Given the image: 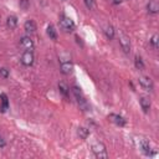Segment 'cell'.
Returning a JSON list of instances; mask_svg holds the SVG:
<instances>
[{
  "label": "cell",
  "instance_id": "1",
  "mask_svg": "<svg viewBox=\"0 0 159 159\" xmlns=\"http://www.w3.org/2000/svg\"><path fill=\"white\" fill-rule=\"evenodd\" d=\"M92 150L97 158H107L108 157L107 152H106V147L102 143H96V144L92 147Z\"/></svg>",
  "mask_w": 159,
  "mask_h": 159
},
{
  "label": "cell",
  "instance_id": "2",
  "mask_svg": "<svg viewBox=\"0 0 159 159\" xmlns=\"http://www.w3.org/2000/svg\"><path fill=\"white\" fill-rule=\"evenodd\" d=\"M60 26H61V29H63L65 31H72L75 29V23H73L70 18L62 16L60 20Z\"/></svg>",
  "mask_w": 159,
  "mask_h": 159
},
{
  "label": "cell",
  "instance_id": "3",
  "mask_svg": "<svg viewBox=\"0 0 159 159\" xmlns=\"http://www.w3.org/2000/svg\"><path fill=\"white\" fill-rule=\"evenodd\" d=\"M34 60H35V57H34V54L31 52V50L25 51L23 56H21V62L25 66H31L34 63Z\"/></svg>",
  "mask_w": 159,
  "mask_h": 159
},
{
  "label": "cell",
  "instance_id": "4",
  "mask_svg": "<svg viewBox=\"0 0 159 159\" xmlns=\"http://www.w3.org/2000/svg\"><path fill=\"white\" fill-rule=\"evenodd\" d=\"M119 44L122 46V49L126 54H129L131 51V42H129V39L127 38L124 34H119Z\"/></svg>",
  "mask_w": 159,
  "mask_h": 159
},
{
  "label": "cell",
  "instance_id": "5",
  "mask_svg": "<svg viewBox=\"0 0 159 159\" xmlns=\"http://www.w3.org/2000/svg\"><path fill=\"white\" fill-rule=\"evenodd\" d=\"M20 45L23 46L25 50H33L34 42H33V40L29 38V36H23V38L20 39Z\"/></svg>",
  "mask_w": 159,
  "mask_h": 159
},
{
  "label": "cell",
  "instance_id": "6",
  "mask_svg": "<svg viewBox=\"0 0 159 159\" xmlns=\"http://www.w3.org/2000/svg\"><path fill=\"white\" fill-rule=\"evenodd\" d=\"M139 83H141V86L147 89V91H152L153 89V82H152V80L149 77H141L139 78Z\"/></svg>",
  "mask_w": 159,
  "mask_h": 159
},
{
  "label": "cell",
  "instance_id": "7",
  "mask_svg": "<svg viewBox=\"0 0 159 159\" xmlns=\"http://www.w3.org/2000/svg\"><path fill=\"white\" fill-rule=\"evenodd\" d=\"M73 70V65L70 61H66V62H62L61 63V72L63 75H70Z\"/></svg>",
  "mask_w": 159,
  "mask_h": 159
},
{
  "label": "cell",
  "instance_id": "8",
  "mask_svg": "<svg viewBox=\"0 0 159 159\" xmlns=\"http://www.w3.org/2000/svg\"><path fill=\"white\" fill-rule=\"evenodd\" d=\"M147 9H148V11L149 13L157 14L159 11V3L157 1V0H150V1L148 3V5H147Z\"/></svg>",
  "mask_w": 159,
  "mask_h": 159
},
{
  "label": "cell",
  "instance_id": "9",
  "mask_svg": "<svg viewBox=\"0 0 159 159\" xmlns=\"http://www.w3.org/2000/svg\"><path fill=\"white\" fill-rule=\"evenodd\" d=\"M139 148L142 149V152L144 153L146 155H149L150 154V147H149V143L144 139H141L139 141Z\"/></svg>",
  "mask_w": 159,
  "mask_h": 159
},
{
  "label": "cell",
  "instance_id": "10",
  "mask_svg": "<svg viewBox=\"0 0 159 159\" xmlns=\"http://www.w3.org/2000/svg\"><path fill=\"white\" fill-rule=\"evenodd\" d=\"M24 29L25 31H28V33H35L36 31V24L34 20H28L24 25Z\"/></svg>",
  "mask_w": 159,
  "mask_h": 159
},
{
  "label": "cell",
  "instance_id": "11",
  "mask_svg": "<svg viewBox=\"0 0 159 159\" xmlns=\"http://www.w3.org/2000/svg\"><path fill=\"white\" fill-rule=\"evenodd\" d=\"M139 103H141V107H142V109L144 111V112H148V111L150 109V101H149V98L142 97L141 101H139Z\"/></svg>",
  "mask_w": 159,
  "mask_h": 159
},
{
  "label": "cell",
  "instance_id": "12",
  "mask_svg": "<svg viewBox=\"0 0 159 159\" xmlns=\"http://www.w3.org/2000/svg\"><path fill=\"white\" fill-rule=\"evenodd\" d=\"M109 117L112 118V121H113L117 126H124V124H126V119L122 117V116H118V114H111Z\"/></svg>",
  "mask_w": 159,
  "mask_h": 159
},
{
  "label": "cell",
  "instance_id": "13",
  "mask_svg": "<svg viewBox=\"0 0 159 159\" xmlns=\"http://www.w3.org/2000/svg\"><path fill=\"white\" fill-rule=\"evenodd\" d=\"M6 25L9 29H15L18 25V19L16 16H14V15H11V16H9L8 20H6Z\"/></svg>",
  "mask_w": 159,
  "mask_h": 159
},
{
  "label": "cell",
  "instance_id": "14",
  "mask_svg": "<svg viewBox=\"0 0 159 159\" xmlns=\"http://www.w3.org/2000/svg\"><path fill=\"white\" fill-rule=\"evenodd\" d=\"M104 35L108 40H112L114 38V29L112 26H107V28L104 29Z\"/></svg>",
  "mask_w": 159,
  "mask_h": 159
},
{
  "label": "cell",
  "instance_id": "15",
  "mask_svg": "<svg viewBox=\"0 0 159 159\" xmlns=\"http://www.w3.org/2000/svg\"><path fill=\"white\" fill-rule=\"evenodd\" d=\"M47 35L50 36V39L52 40H57V34H56V30L52 25H49V28H47Z\"/></svg>",
  "mask_w": 159,
  "mask_h": 159
},
{
  "label": "cell",
  "instance_id": "16",
  "mask_svg": "<svg viewBox=\"0 0 159 159\" xmlns=\"http://www.w3.org/2000/svg\"><path fill=\"white\" fill-rule=\"evenodd\" d=\"M59 89H60V92L63 94V96H68V89H70V88H68L67 87V84L65 83V82H60L59 83Z\"/></svg>",
  "mask_w": 159,
  "mask_h": 159
},
{
  "label": "cell",
  "instance_id": "17",
  "mask_svg": "<svg viewBox=\"0 0 159 159\" xmlns=\"http://www.w3.org/2000/svg\"><path fill=\"white\" fill-rule=\"evenodd\" d=\"M77 133H78V136L81 137L82 139H86L87 137H88V134H89V132H88L87 128H83V127H81V128H78Z\"/></svg>",
  "mask_w": 159,
  "mask_h": 159
},
{
  "label": "cell",
  "instance_id": "18",
  "mask_svg": "<svg viewBox=\"0 0 159 159\" xmlns=\"http://www.w3.org/2000/svg\"><path fill=\"white\" fill-rule=\"evenodd\" d=\"M134 65H136V67L138 68V70H143V68H144V63H143L142 59L138 57V56H137L136 60H134Z\"/></svg>",
  "mask_w": 159,
  "mask_h": 159
},
{
  "label": "cell",
  "instance_id": "19",
  "mask_svg": "<svg viewBox=\"0 0 159 159\" xmlns=\"http://www.w3.org/2000/svg\"><path fill=\"white\" fill-rule=\"evenodd\" d=\"M159 38H158V35H153V38H152V40H150V44L153 45V47L154 49H158L159 47V40H158Z\"/></svg>",
  "mask_w": 159,
  "mask_h": 159
},
{
  "label": "cell",
  "instance_id": "20",
  "mask_svg": "<svg viewBox=\"0 0 159 159\" xmlns=\"http://www.w3.org/2000/svg\"><path fill=\"white\" fill-rule=\"evenodd\" d=\"M30 6V3L29 0H20V8L24 9V10H28Z\"/></svg>",
  "mask_w": 159,
  "mask_h": 159
},
{
  "label": "cell",
  "instance_id": "21",
  "mask_svg": "<svg viewBox=\"0 0 159 159\" xmlns=\"http://www.w3.org/2000/svg\"><path fill=\"white\" fill-rule=\"evenodd\" d=\"M0 77H3V78H8L9 77V70L8 68H0Z\"/></svg>",
  "mask_w": 159,
  "mask_h": 159
},
{
  "label": "cell",
  "instance_id": "22",
  "mask_svg": "<svg viewBox=\"0 0 159 159\" xmlns=\"http://www.w3.org/2000/svg\"><path fill=\"white\" fill-rule=\"evenodd\" d=\"M84 1V4H86V6L88 8V9H92V6H93V0H83Z\"/></svg>",
  "mask_w": 159,
  "mask_h": 159
},
{
  "label": "cell",
  "instance_id": "23",
  "mask_svg": "<svg viewBox=\"0 0 159 159\" xmlns=\"http://www.w3.org/2000/svg\"><path fill=\"white\" fill-rule=\"evenodd\" d=\"M5 144H6V142H5V139L3 138V136L1 134H0V147H5Z\"/></svg>",
  "mask_w": 159,
  "mask_h": 159
},
{
  "label": "cell",
  "instance_id": "24",
  "mask_svg": "<svg viewBox=\"0 0 159 159\" xmlns=\"http://www.w3.org/2000/svg\"><path fill=\"white\" fill-rule=\"evenodd\" d=\"M112 3H113V4H116V5H118V4H121V3H122V0H112Z\"/></svg>",
  "mask_w": 159,
  "mask_h": 159
}]
</instances>
